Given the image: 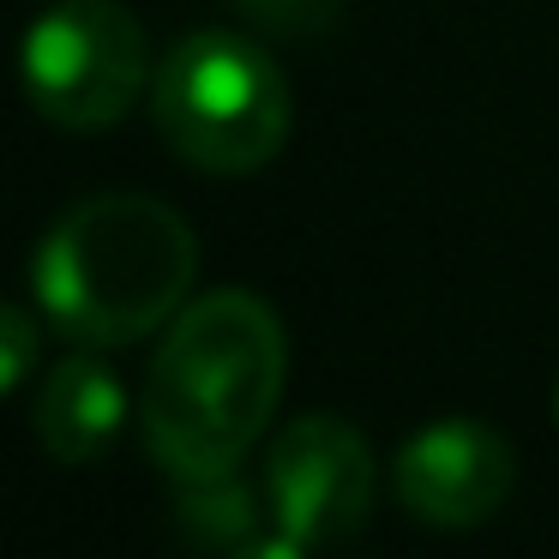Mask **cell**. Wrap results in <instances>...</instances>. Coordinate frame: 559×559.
Wrapping results in <instances>:
<instances>
[{"label": "cell", "mask_w": 559, "mask_h": 559, "mask_svg": "<svg viewBox=\"0 0 559 559\" xmlns=\"http://www.w3.org/2000/svg\"><path fill=\"white\" fill-rule=\"evenodd\" d=\"M235 7L247 25L271 31V37H319L343 13V0H235Z\"/></svg>", "instance_id": "cell-9"}, {"label": "cell", "mask_w": 559, "mask_h": 559, "mask_svg": "<svg viewBox=\"0 0 559 559\" xmlns=\"http://www.w3.org/2000/svg\"><path fill=\"white\" fill-rule=\"evenodd\" d=\"M151 121L187 169L235 181L289 145L295 91L259 37L187 31L151 73Z\"/></svg>", "instance_id": "cell-3"}, {"label": "cell", "mask_w": 559, "mask_h": 559, "mask_svg": "<svg viewBox=\"0 0 559 559\" xmlns=\"http://www.w3.org/2000/svg\"><path fill=\"white\" fill-rule=\"evenodd\" d=\"M199 235L151 193H97L55 217L31 259L37 313L79 349H127L187 307Z\"/></svg>", "instance_id": "cell-2"}, {"label": "cell", "mask_w": 559, "mask_h": 559, "mask_svg": "<svg viewBox=\"0 0 559 559\" xmlns=\"http://www.w3.org/2000/svg\"><path fill=\"white\" fill-rule=\"evenodd\" d=\"M554 427H559V379H554Z\"/></svg>", "instance_id": "cell-11"}, {"label": "cell", "mask_w": 559, "mask_h": 559, "mask_svg": "<svg viewBox=\"0 0 559 559\" xmlns=\"http://www.w3.org/2000/svg\"><path fill=\"white\" fill-rule=\"evenodd\" d=\"M283 379L289 337L271 301L253 289H211L187 301L163 331L139 397L145 457L175 487L241 469L277 415Z\"/></svg>", "instance_id": "cell-1"}, {"label": "cell", "mask_w": 559, "mask_h": 559, "mask_svg": "<svg viewBox=\"0 0 559 559\" xmlns=\"http://www.w3.org/2000/svg\"><path fill=\"white\" fill-rule=\"evenodd\" d=\"M43 361V331L25 307L0 301V397H13Z\"/></svg>", "instance_id": "cell-10"}, {"label": "cell", "mask_w": 559, "mask_h": 559, "mask_svg": "<svg viewBox=\"0 0 559 559\" xmlns=\"http://www.w3.org/2000/svg\"><path fill=\"white\" fill-rule=\"evenodd\" d=\"M127 415V385L97 349H79L67 361L49 367V379L37 385V403H31V427H37V445L49 451L67 469H85V463H103L121 439Z\"/></svg>", "instance_id": "cell-7"}, {"label": "cell", "mask_w": 559, "mask_h": 559, "mask_svg": "<svg viewBox=\"0 0 559 559\" xmlns=\"http://www.w3.org/2000/svg\"><path fill=\"white\" fill-rule=\"evenodd\" d=\"M145 85L151 43L121 0H55L19 43V91L61 133H109Z\"/></svg>", "instance_id": "cell-4"}, {"label": "cell", "mask_w": 559, "mask_h": 559, "mask_svg": "<svg viewBox=\"0 0 559 559\" xmlns=\"http://www.w3.org/2000/svg\"><path fill=\"white\" fill-rule=\"evenodd\" d=\"M518 487V451L475 415L415 427L391 457V493L427 530H475Z\"/></svg>", "instance_id": "cell-6"}, {"label": "cell", "mask_w": 559, "mask_h": 559, "mask_svg": "<svg viewBox=\"0 0 559 559\" xmlns=\"http://www.w3.org/2000/svg\"><path fill=\"white\" fill-rule=\"evenodd\" d=\"M175 530L205 554H277L289 559L295 547L277 535L265 506V487H247L241 475H205V481H181L175 499Z\"/></svg>", "instance_id": "cell-8"}, {"label": "cell", "mask_w": 559, "mask_h": 559, "mask_svg": "<svg viewBox=\"0 0 559 559\" xmlns=\"http://www.w3.org/2000/svg\"><path fill=\"white\" fill-rule=\"evenodd\" d=\"M259 487H265L277 535L301 554V547L349 542L361 530L379 493V463L373 445L343 415L313 409L295 415L265 445V481Z\"/></svg>", "instance_id": "cell-5"}]
</instances>
